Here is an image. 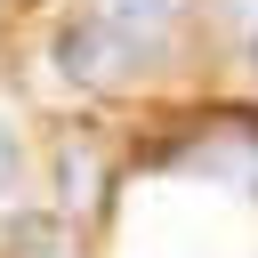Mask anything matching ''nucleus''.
Wrapping results in <instances>:
<instances>
[{"instance_id": "1", "label": "nucleus", "mask_w": 258, "mask_h": 258, "mask_svg": "<svg viewBox=\"0 0 258 258\" xmlns=\"http://www.w3.org/2000/svg\"><path fill=\"white\" fill-rule=\"evenodd\" d=\"M56 56H64V81H89V89H105V81H121L137 56H129V40L89 8V16H73L64 24V40H56Z\"/></svg>"}, {"instance_id": "2", "label": "nucleus", "mask_w": 258, "mask_h": 258, "mask_svg": "<svg viewBox=\"0 0 258 258\" xmlns=\"http://www.w3.org/2000/svg\"><path fill=\"white\" fill-rule=\"evenodd\" d=\"M97 16L129 40L137 64H153V56L169 48V32H177V0H97Z\"/></svg>"}, {"instance_id": "3", "label": "nucleus", "mask_w": 258, "mask_h": 258, "mask_svg": "<svg viewBox=\"0 0 258 258\" xmlns=\"http://www.w3.org/2000/svg\"><path fill=\"white\" fill-rule=\"evenodd\" d=\"M89 185H97V161L89 153H64V202H89Z\"/></svg>"}, {"instance_id": "4", "label": "nucleus", "mask_w": 258, "mask_h": 258, "mask_svg": "<svg viewBox=\"0 0 258 258\" xmlns=\"http://www.w3.org/2000/svg\"><path fill=\"white\" fill-rule=\"evenodd\" d=\"M8 185H16V129L0 121V194H8Z\"/></svg>"}]
</instances>
